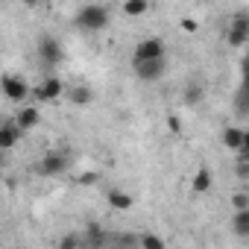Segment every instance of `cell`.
<instances>
[{"label":"cell","mask_w":249,"mask_h":249,"mask_svg":"<svg viewBox=\"0 0 249 249\" xmlns=\"http://www.w3.org/2000/svg\"><path fill=\"white\" fill-rule=\"evenodd\" d=\"M202 100H205V88H202L199 82L185 85V91H182V103H185V106H199Z\"/></svg>","instance_id":"ac0fdd59"},{"label":"cell","mask_w":249,"mask_h":249,"mask_svg":"<svg viewBox=\"0 0 249 249\" xmlns=\"http://www.w3.org/2000/svg\"><path fill=\"white\" fill-rule=\"evenodd\" d=\"M97 182V173L94 170H88V173H79L76 176V185H94Z\"/></svg>","instance_id":"cb8c5ba5"},{"label":"cell","mask_w":249,"mask_h":249,"mask_svg":"<svg viewBox=\"0 0 249 249\" xmlns=\"http://www.w3.org/2000/svg\"><path fill=\"white\" fill-rule=\"evenodd\" d=\"M240 153H249V129L243 132V150H240Z\"/></svg>","instance_id":"4316f807"},{"label":"cell","mask_w":249,"mask_h":249,"mask_svg":"<svg viewBox=\"0 0 249 249\" xmlns=\"http://www.w3.org/2000/svg\"><path fill=\"white\" fill-rule=\"evenodd\" d=\"M135 68V76L141 82H159L164 73H167V59H159V62H138L132 65Z\"/></svg>","instance_id":"9c48e42d"},{"label":"cell","mask_w":249,"mask_h":249,"mask_svg":"<svg viewBox=\"0 0 249 249\" xmlns=\"http://www.w3.org/2000/svg\"><path fill=\"white\" fill-rule=\"evenodd\" d=\"M38 59H41V65L56 68V65L65 59V47H62V41H59L56 36H41V38H38Z\"/></svg>","instance_id":"277c9868"},{"label":"cell","mask_w":249,"mask_h":249,"mask_svg":"<svg viewBox=\"0 0 249 249\" xmlns=\"http://www.w3.org/2000/svg\"><path fill=\"white\" fill-rule=\"evenodd\" d=\"M106 199H108V205H111L114 211H129V208L135 205V196H132V194H126L123 188H108Z\"/></svg>","instance_id":"4fadbf2b"},{"label":"cell","mask_w":249,"mask_h":249,"mask_svg":"<svg viewBox=\"0 0 249 249\" xmlns=\"http://www.w3.org/2000/svg\"><path fill=\"white\" fill-rule=\"evenodd\" d=\"M120 9H123V15H129V18H141V15H147L150 3H147V0H126Z\"/></svg>","instance_id":"d6986e66"},{"label":"cell","mask_w":249,"mask_h":249,"mask_svg":"<svg viewBox=\"0 0 249 249\" xmlns=\"http://www.w3.org/2000/svg\"><path fill=\"white\" fill-rule=\"evenodd\" d=\"M211 185H214V173H211V167H208V164H199L196 173H194V179H191V191H194V194H208Z\"/></svg>","instance_id":"7c38bea8"},{"label":"cell","mask_w":249,"mask_h":249,"mask_svg":"<svg viewBox=\"0 0 249 249\" xmlns=\"http://www.w3.org/2000/svg\"><path fill=\"white\" fill-rule=\"evenodd\" d=\"M231 234L240 240H249V211H234L231 214Z\"/></svg>","instance_id":"2e32d148"},{"label":"cell","mask_w":249,"mask_h":249,"mask_svg":"<svg viewBox=\"0 0 249 249\" xmlns=\"http://www.w3.org/2000/svg\"><path fill=\"white\" fill-rule=\"evenodd\" d=\"M3 94H6L9 103H24V100L33 94V88H30V82H27L24 76L6 73V76H3Z\"/></svg>","instance_id":"52a82bcc"},{"label":"cell","mask_w":249,"mask_h":249,"mask_svg":"<svg viewBox=\"0 0 249 249\" xmlns=\"http://www.w3.org/2000/svg\"><path fill=\"white\" fill-rule=\"evenodd\" d=\"M167 126H170L173 132H179V129H182V120H179V114H170V117H167Z\"/></svg>","instance_id":"484cf974"},{"label":"cell","mask_w":249,"mask_h":249,"mask_svg":"<svg viewBox=\"0 0 249 249\" xmlns=\"http://www.w3.org/2000/svg\"><path fill=\"white\" fill-rule=\"evenodd\" d=\"M33 94H36V100H41V103H53V100H59L62 94H68V88H65V82H62L59 76H47V79H41L38 88H33Z\"/></svg>","instance_id":"ba28073f"},{"label":"cell","mask_w":249,"mask_h":249,"mask_svg":"<svg viewBox=\"0 0 249 249\" xmlns=\"http://www.w3.org/2000/svg\"><path fill=\"white\" fill-rule=\"evenodd\" d=\"M243 161H249V153H243Z\"/></svg>","instance_id":"83f0119b"},{"label":"cell","mask_w":249,"mask_h":249,"mask_svg":"<svg viewBox=\"0 0 249 249\" xmlns=\"http://www.w3.org/2000/svg\"><path fill=\"white\" fill-rule=\"evenodd\" d=\"M226 41L231 47H243L249 41V12H234L226 30Z\"/></svg>","instance_id":"5b68a950"},{"label":"cell","mask_w":249,"mask_h":249,"mask_svg":"<svg viewBox=\"0 0 249 249\" xmlns=\"http://www.w3.org/2000/svg\"><path fill=\"white\" fill-rule=\"evenodd\" d=\"M65 97H68L73 106H88V103H94V91H91L88 85H71Z\"/></svg>","instance_id":"e0dca14e"},{"label":"cell","mask_w":249,"mask_h":249,"mask_svg":"<svg viewBox=\"0 0 249 249\" xmlns=\"http://www.w3.org/2000/svg\"><path fill=\"white\" fill-rule=\"evenodd\" d=\"M38 123H41V111H38L36 106H21V108H18V114H15V126H18L21 132L36 129Z\"/></svg>","instance_id":"8fae6325"},{"label":"cell","mask_w":249,"mask_h":249,"mask_svg":"<svg viewBox=\"0 0 249 249\" xmlns=\"http://www.w3.org/2000/svg\"><path fill=\"white\" fill-rule=\"evenodd\" d=\"M231 108H234L237 117H249V56H243V65H240V85H237V91H234Z\"/></svg>","instance_id":"3957f363"},{"label":"cell","mask_w":249,"mask_h":249,"mask_svg":"<svg viewBox=\"0 0 249 249\" xmlns=\"http://www.w3.org/2000/svg\"><path fill=\"white\" fill-rule=\"evenodd\" d=\"M138 237H141V243H138L141 249H167V243L159 234H153V231H141Z\"/></svg>","instance_id":"ffe728a7"},{"label":"cell","mask_w":249,"mask_h":249,"mask_svg":"<svg viewBox=\"0 0 249 249\" xmlns=\"http://www.w3.org/2000/svg\"><path fill=\"white\" fill-rule=\"evenodd\" d=\"M108 243V231L100 223H88L82 231V249H103Z\"/></svg>","instance_id":"30bf717a"},{"label":"cell","mask_w":249,"mask_h":249,"mask_svg":"<svg viewBox=\"0 0 249 249\" xmlns=\"http://www.w3.org/2000/svg\"><path fill=\"white\" fill-rule=\"evenodd\" d=\"M56 249H82V234H73V231L62 234L59 243H56Z\"/></svg>","instance_id":"44dd1931"},{"label":"cell","mask_w":249,"mask_h":249,"mask_svg":"<svg viewBox=\"0 0 249 249\" xmlns=\"http://www.w3.org/2000/svg\"><path fill=\"white\" fill-rule=\"evenodd\" d=\"M108 18H111L108 6H103V3H85V6L76 9L73 24H76V30H82V33H100V30L108 27Z\"/></svg>","instance_id":"6da1fadb"},{"label":"cell","mask_w":249,"mask_h":249,"mask_svg":"<svg viewBox=\"0 0 249 249\" xmlns=\"http://www.w3.org/2000/svg\"><path fill=\"white\" fill-rule=\"evenodd\" d=\"M68 164H71V159H68L62 150H50V153H44V156L38 159L36 170H38L41 176H59V173L68 170Z\"/></svg>","instance_id":"8992f818"},{"label":"cell","mask_w":249,"mask_h":249,"mask_svg":"<svg viewBox=\"0 0 249 249\" xmlns=\"http://www.w3.org/2000/svg\"><path fill=\"white\" fill-rule=\"evenodd\" d=\"M159 59H167V50H164V41L150 36V38H141L132 50V65L138 62H159Z\"/></svg>","instance_id":"7a4b0ae2"},{"label":"cell","mask_w":249,"mask_h":249,"mask_svg":"<svg viewBox=\"0 0 249 249\" xmlns=\"http://www.w3.org/2000/svg\"><path fill=\"white\" fill-rule=\"evenodd\" d=\"M15 249H21V246H15Z\"/></svg>","instance_id":"f1b7e54d"},{"label":"cell","mask_w":249,"mask_h":249,"mask_svg":"<svg viewBox=\"0 0 249 249\" xmlns=\"http://www.w3.org/2000/svg\"><path fill=\"white\" fill-rule=\"evenodd\" d=\"M234 170H237V176H240V179H249V161H243V159H240V164H237Z\"/></svg>","instance_id":"d4e9b609"},{"label":"cell","mask_w":249,"mask_h":249,"mask_svg":"<svg viewBox=\"0 0 249 249\" xmlns=\"http://www.w3.org/2000/svg\"><path fill=\"white\" fill-rule=\"evenodd\" d=\"M21 138H24V132L15 126V120H6L3 126H0V150H12Z\"/></svg>","instance_id":"5bb4252c"},{"label":"cell","mask_w":249,"mask_h":249,"mask_svg":"<svg viewBox=\"0 0 249 249\" xmlns=\"http://www.w3.org/2000/svg\"><path fill=\"white\" fill-rule=\"evenodd\" d=\"M243 132H246V129H240V126H226V129L220 132L223 147H226V150H243Z\"/></svg>","instance_id":"9a60e30c"},{"label":"cell","mask_w":249,"mask_h":249,"mask_svg":"<svg viewBox=\"0 0 249 249\" xmlns=\"http://www.w3.org/2000/svg\"><path fill=\"white\" fill-rule=\"evenodd\" d=\"M231 211H249V191H234L231 194Z\"/></svg>","instance_id":"7402d4cb"},{"label":"cell","mask_w":249,"mask_h":249,"mask_svg":"<svg viewBox=\"0 0 249 249\" xmlns=\"http://www.w3.org/2000/svg\"><path fill=\"white\" fill-rule=\"evenodd\" d=\"M179 27H182V33H196V30H199V24H196L194 18H182Z\"/></svg>","instance_id":"603a6c76"}]
</instances>
